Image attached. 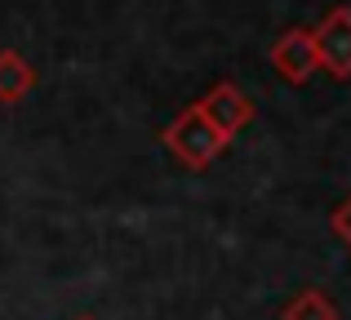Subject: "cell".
<instances>
[{
    "mask_svg": "<svg viewBox=\"0 0 351 320\" xmlns=\"http://www.w3.org/2000/svg\"><path fill=\"white\" fill-rule=\"evenodd\" d=\"M36 89V71L18 49H0V103H23Z\"/></svg>",
    "mask_w": 351,
    "mask_h": 320,
    "instance_id": "5b68a950",
    "label": "cell"
},
{
    "mask_svg": "<svg viewBox=\"0 0 351 320\" xmlns=\"http://www.w3.org/2000/svg\"><path fill=\"white\" fill-rule=\"evenodd\" d=\"M329 227H334V236H338V241H343L347 249H351V196H347L343 205L334 209V214H329Z\"/></svg>",
    "mask_w": 351,
    "mask_h": 320,
    "instance_id": "52a82bcc",
    "label": "cell"
},
{
    "mask_svg": "<svg viewBox=\"0 0 351 320\" xmlns=\"http://www.w3.org/2000/svg\"><path fill=\"white\" fill-rule=\"evenodd\" d=\"M280 320H343V316H338V303L325 289H298V294L285 303Z\"/></svg>",
    "mask_w": 351,
    "mask_h": 320,
    "instance_id": "8992f818",
    "label": "cell"
},
{
    "mask_svg": "<svg viewBox=\"0 0 351 320\" xmlns=\"http://www.w3.org/2000/svg\"><path fill=\"white\" fill-rule=\"evenodd\" d=\"M271 67L280 71L289 85H307V80L316 76L320 58H316V36H311V27H293V32H285L280 40L271 45Z\"/></svg>",
    "mask_w": 351,
    "mask_h": 320,
    "instance_id": "3957f363",
    "label": "cell"
},
{
    "mask_svg": "<svg viewBox=\"0 0 351 320\" xmlns=\"http://www.w3.org/2000/svg\"><path fill=\"white\" fill-rule=\"evenodd\" d=\"M80 320H94V316H80Z\"/></svg>",
    "mask_w": 351,
    "mask_h": 320,
    "instance_id": "ba28073f",
    "label": "cell"
},
{
    "mask_svg": "<svg viewBox=\"0 0 351 320\" xmlns=\"http://www.w3.org/2000/svg\"><path fill=\"white\" fill-rule=\"evenodd\" d=\"M196 107L209 116V125H214L223 138H236V134L254 121V103H249V94H245V89H236L232 80H218V85L209 89Z\"/></svg>",
    "mask_w": 351,
    "mask_h": 320,
    "instance_id": "277c9868",
    "label": "cell"
},
{
    "mask_svg": "<svg viewBox=\"0 0 351 320\" xmlns=\"http://www.w3.org/2000/svg\"><path fill=\"white\" fill-rule=\"evenodd\" d=\"M160 143H165V147H169L182 164H187V169H205V164H214L218 156H223L232 138H223V134L209 125V116L200 112L196 103H191L182 116H173V121L165 125Z\"/></svg>",
    "mask_w": 351,
    "mask_h": 320,
    "instance_id": "6da1fadb",
    "label": "cell"
},
{
    "mask_svg": "<svg viewBox=\"0 0 351 320\" xmlns=\"http://www.w3.org/2000/svg\"><path fill=\"white\" fill-rule=\"evenodd\" d=\"M311 36H316L320 67H325L334 80H347L351 76V9L347 5H334L325 18H320V27Z\"/></svg>",
    "mask_w": 351,
    "mask_h": 320,
    "instance_id": "7a4b0ae2",
    "label": "cell"
}]
</instances>
